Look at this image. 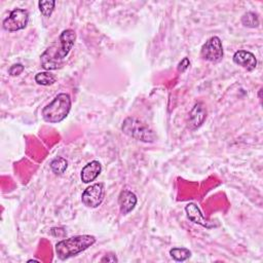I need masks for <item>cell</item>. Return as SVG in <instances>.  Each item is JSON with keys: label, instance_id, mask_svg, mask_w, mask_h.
Wrapping results in <instances>:
<instances>
[{"label": "cell", "instance_id": "obj_1", "mask_svg": "<svg viewBox=\"0 0 263 263\" xmlns=\"http://www.w3.org/2000/svg\"><path fill=\"white\" fill-rule=\"evenodd\" d=\"M76 40V33L72 29L64 30L59 41L52 43L41 55L42 67L46 70H55L61 67L63 60L68 55Z\"/></svg>", "mask_w": 263, "mask_h": 263}, {"label": "cell", "instance_id": "obj_2", "mask_svg": "<svg viewBox=\"0 0 263 263\" xmlns=\"http://www.w3.org/2000/svg\"><path fill=\"white\" fill-rule=\"evenodd\" d=\"M95 242L96 237L93 235H75L59 241L55 245V254L61 260H66L85 251Z\"/></svg>", "mask_w": 263, "mask_h": 263}, {"label": "cell", "instance_id": "obj_3", "mask_svg": "<svg viewBox=\"0 0 263 263\" xmlns=\"http://www.w3.org/2000/svg\"><path fill=\"white\" fill-rule=\"evenodd\" d=\"M71 110V98L68 93L62 92L47 104L41 112L44 121L49 123H59L64 120Z\"/></svg>", "mask_w": 263, "mask_h": 263}, {"label": "cell", "instance_id": "obj_4", "mask_svg": "<svg viewBox=\"0 0 263 263\" xmlns=\"http://www.w3.org/2000/svg\"><path fill=\"white\" fill-rule=\"evenodd\" d=\"M121 129L128 137L144 143H152L156 139L154 132L144 122L135 117H126L122 122Z\"/></svg>", "mask_w": 263, "mask_h": 263}, {"label": "cell", "instance_id": "obj_5", "mask_svg": "<svg viewBox=\"0 0 263 263\" xmlns=\"http://www.w3.org/2000/svg\"><path fill=\"white\" fill-rule=\"evenodd\" d=\"M200 57L209 62L218 63L223 58V46L221 39L217 36L209 38L200 49Z\"/></svg>", "mask_w": 263, "mask_h": 263}, {"label": "cell", "instance_id": "obj_6", "mask_svg": "<svg viewBox=\"0 0 263 263\" xmlns=\"http://www.w3.org/2000/svg\"><path fill=\"white\" fill-rule=\"evenodd\" d=\"M29 22V12L23 8L13 9L2 22L4 30L9 32L25 29Z\"/></svg>", "mask_w": 263, "mask_h": 263}, {"label": "cell", "instance_id": "obj_7", "mask_svg": "<svg viewBox=\"0 0 263 263\" xmlns=\"http://www.w3.org/2000/svg\"><path fill=\"white\" fill-rule=\"evenodd\" d=\"M105 196V185L104 183H96L88 186L81 195L82 203L87 208H98Z\"/></svg>", "mask_w": 263, "mask_h": 263}, {"label": "cell", "instance_id": "obj_8", "mask_svg": "<svg viewBox=\"0 0 263 263\" xmlns=\"http://www.w3.org/2000/svg\"><path fill=\"white\" fill-rule=\"evenodd\" d=\"M185 212H186L187 218H188L191 222H193V223H195V224H198V225H200V226H202V227H205V228H208V229H211V228H213V227L216 226L215 224H213L212 222L208 221V220L203 217V215H202L200 209H199V208L197 206V204L194 203V202L188 203V204L185 206Z\"/></svg>", "mask_w": 263, "mask_h": 263}, {"label": "cell", "instance_id": "obj_9", "mask_svg": "<svg viewBox=\"0 0 263 263\" xmlns=\"http://www.w3.org/2000/svg\"><path fill=\"white\" fill-rule=\"evenodd\" d=\"M234 64L242 67L247 71H253L257 67V59L254 53L248 50H237L233 54Z\"/></svg>", "mask_w": 263, "mask_h": 263}, {"label": "cell", "instance_id": "obj_10", "mask_svg": "<svg viewBox=\"0 0 263 263\" xmlns=\"http://www.w3.org/2000/svg\"><path fill=\"white\" fill-rule=\"evenodd\" d=\"M137 196L129 190H122L118 196L119 210L122 215H126L134 210L137 204Z\"/></svg>", "mask_w": 263, "mask_h": 263}, {"label": "cell", "instance_id": "obj_11", "mask_svg": "<svg viewBox=\"0 0 263 263\" xmlns=\"http://www.w3.org/2000/svg\"><path fill=\"white\" fill-rule=\"evenodd\" d=\"M101 171H102V165L100 161L92 160L88 162L81 170V174H80L81 181L83 183H90L91 181H95L97 177L101 174Z\"/></svg>", "mask_w": 263, "mask_h": 263}, {"label": "cell", "instance_id": "obj_12", "mask_svg": "<svg viewBox=\"0 0 263 263\" xmlns=\"http://www.w3.org/2000/svg\"><path fill=\"white\" fill-rule=\"evenodd\" d=\"M206 117V111L202 103H196L189 113V122L193 128L199 127Z\"/></svg>", "mask_w": 263, "mask_h": 263}, {"label": "cell", "instance_id": "obj_13", "mask_svg": "<svg viewBox=\"0 0 263 263\" xmlns=\"http://www.w3.org/2000/svg\"><path fill=\"white\" fill-rule=\"evenodd\" d=\"M50 168L51 171L55 174V175H63L67 167H68V161L62 157V156H58L55 158H53L51 161H50Z\"/></svg>", "mask_w": 263, "mask_h": 263}, {"label": "cell", "instance_id": "obj_14", "mask_svg": "<svg viewBox=\"0 0 263 263\" xmlns=\"http://www.w3.org/2000/svg\"><path fill=\"white\" fill-rule=\"evenodd\" d=\"M171 257L178 262H183L191 257V252L186 248H173L170 250Z\"/></svg>", "mask_w": 263, "mask_h": 263}, {"label": "cell", "instance_id": "obj_15", "mask_svg": "<svg viewBox=\"0 0 263 263\" xmlns=\"http://www.w3.org/2000/svg\"><path fill=\"white\" fill-rule=\"evenodd\" d=\"M57 78L50 72H39L35 75V81L40 85H51L55 82Z\"/></svg>", "mask_w": 263, "mask_h": 263}, {"label": "cell", "instance_id": "obj_16", "mask_svg": "<svg viewBox=\"0 0 263 263\" xmlns=\"http://www.w3.org/2000/svg\"><path fill=\"white\" fill-rule=\"evenodd\" d=\"M241 24L248 28H257L259 26V18L255 12L248 11L241 16Z\"/></svg>", "mask_w": 263, "mask_h": 263}, {"label": "cell", "instance_id": "obj_17", "mask_svg": "<svg viewBox=\"0 0 263 263\" xmlns=\"http://www.w3.org/2000/svg\"><path fill=\"white\" fill-rule=\"evenodd\" d=\"M54 5H55V1L53 0H41L38 2V6L41 13L46 17L51 15L54 9Z\"/></svg>", "mask_w": 263, "mask_h": 263}, {"label": "cell", "instance_id": "obj_18", "mask_svg": "<svg viewBox=\"0 0 263 263\" xmlns=\"http://www.w3.org/2000/svg\"><path fill=\"white\" fill-rule=\"evenodd\" d=\"M24 70L25 67L22 64H14L8 69V74L10 76H18Z\"/></svg>", "mask_w": 263, "mask_h": 263}, {"label": "cell", "instance_id": "obj_19", "mask_svg": "<svg viewBox=\"0 0 263 263\" xmlns=\"http://www.w3.org/2000/svg\"><path fill=\"white\" fill-rule=\"evenodd\" d=\"M189 66H190V61H189V59H188V58H184V59L179 63V65H178V70H179L180 72H185V71L189 68Z\"/></svg>", "mask_w": 263, "mask_h": 263}, {"label": "cell", "instance_id": "obj_20", "mask_svg": "<svg viewBox=\"0 0 263 263\" xmlns=\"http://www.w3.org/2000/svg\"><path fill=\"white\" fill-rule=\"evenodd\" d=\"M118 259L115 255H106L101 259V262H117Z\"/></svg>", "mask_w": 263, "mask_h": 263}, {"label": "cell", "instance_id": "obj_21", "mask_svg": "<svg viewBox=\"0 0 263 263\" xmlns=\"http://www.w3.org/2000/svg\"><path fill=\"white\" fill-rule=\"evenodd\" d=\"M28 262H38V260H29Z\"/></svg>", "mask_w": 263, "mask_h": 263}]
</instances>
